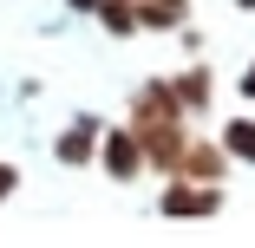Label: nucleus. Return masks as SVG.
I'll return each mask as SVG.
<instances>
[{
	"label": "nucleus",
	"mask_w": 255,
	"mask_h": 248,
	"mask_svg": "<svg viewBox=\"0 0 255 248\" xmlns=\"http://www.w3.org/2000/svg\"><path fill=\"white\" fill-rule=\"evenodd\" d=\"M170 85H177V98H183L190 118H210V111H216V72H210V66H183Z\"/></svg>",
	"instance_id": "nucleus-6"
},
{
	"label": "nucleus",
	"mask_w": 255,
	"mask_h": 248,
	"mask_svg": "<svg viewBox=\"0 0 255 248\" xmlns=\"http://www.w3.org/2000/svg\"><path fill=\"white\" fill-rule=\"evenodd\" d=\"M98 26H105V33H118V39H131L137 33V7H131V0H98Z\"/></svg>",
	"instance_id": "nucleus-9"
},
{
	"label": "nucleus",
	"mask_w": 255,
	"mask_h": 248,
	"mask_svg": "<svg viewBox=\"0 0 255 248\" xmlns=\"http://www.w3.org/2000/svg\"><path fill=\"white\" fill-rule=\"evenodd\" d=\"M125 124H131L137 144H144V170L170 176V170H177V151L190 144V111H183L177 85H170V79H144V85L131 91V118H125Z\"/></svg>",
	"instance_id": "nucleus-1"
},
{
	"label": "nucleus",
	"mask_w": 255,
	"mask_h": 248,
	"mask_svg": "<svg viewBox=\"0 0 255 248\" xmlns=\"http://www.w3.org/2000/svg\"><path fill=\"white\" fill-rule=\"evenodd\" d=\"M131 7H137V0H131Z\"/></svg>",
	"instance_id": "nucleus-14"
},
{
	"label": "nucleus",
	"mask_w": 255,
	"mask_h": 248,
	"mask_svg": "<svg viewBox=\"0 0 255 248\" xmlns=\"http://www.w3.org/2000/svg\"><path fill=\"white\" fill-rule=\"evenodd\" d=\"M236 7H242V13H255V0H236Z\"/></svg>",
	"instance_id": "nucleus-13"
},
{
	"label": "nucleus",
	"mask_w": 255,
	"mask_h": 248,
	"mask_svg": "<svg viewBox=\"0 0 255 248\" xmlns=\"http://www.w3.org/2000/svg\"><path fill=\"white\" fill-rule=\"evenodd\" d=\"M223 151L236 157V164H255V118H223Z\"/></svg>",
	"instance_id": "nucleus-8"
},
{
	"label": "nucleus",
	"mask_w": 255,
	"mask_h": 248,
	"mask_svg": "<svg viewBox=\"0 0 255 248\" xmlns=\"http://www.w3.org/2000/svg\"><path fill=\"white\" fill-rule=\"evenodd\" d=\"M229 170H236V157L223 151V137H196V131H190V144L177 151V170H170V176H196V183H229Z\"/></svg>",
	"instance_id": "nucleus-3"
},
{
	"label": "nucleus",
	"mask_w": 255,
	"mask_h": 248,
	"mask_svg": "<svg viewBox=\"0 0 255 248\" xmlns=\"http://www.w3.org/2000/svg\"><path fill=\"white\" fill-rule=\"evenodd\" d=\"M98 137H105V124H98L92 111H79V118L53 137V157H59L66 170H85V164H98Z\"/></svg>",
	"instance_id": "nucleus-5"
},
{
	"label": "nucleus",
	"mask_w": 255,
	"mask_h": 248,
	"mask_svg": "<svg viewBox=\"0 0 255 248\" xmlns=\"http://www.w3.org/2000/svg\"><path fill=\"white\" fill-rule=\"evenodd\" d=\"M66 7H72V13H92V7H98V0H66Z\"/></svg>",
	"instance_id": "nucleus-12"
},
{
	"label": "nucleus",
	"mask_w": 255,
	"mask_h": 248,
	"mask_svg": "<svg viewBox=\"0 0 255 248\" xmlns=\"http://www.w3.org/2000/svg\"><path fill=\"white\" fill-rule=\"evenodd\" d=\"M190 20V0H137V33H177Z\"/></svg>",
	"instance_id": "nucleus-7"
},
{
	"label": "nucleus",
	"mask_w": 255,
	"mask_h": 248,
	"mask_svg": "<svg viewBox=\"0 0 255 248\" xmlns=\"http://www.w3.org/2000/svg\"><path fill=\"white\" fill-rule=\"evenodd\" d=\"M13 189H20V170H13V164H0V203H7Z\"/></svg>",
	"instance_id": "nucleus-11"
},
{
	"label": "nucleus",
	"mask_w": 255,
	"mask_h": 248,
	"mask_svg": "<svg viewBox=\"0 0 255 248\" xmlns=\"http://www.w3.org/2000/svg\"><path fill=\"white\" fill-rule=\"evenodd\" d=\"M98 170H105L112 183H137L144 176V144H137L131 124H118V131L98 137Z\"/></svg>",
	"instance_id": "nucleus-4"
},
{
	"label": "nucleus",
	"mask_w": 255,
	"mask_h": 248,
	"mask_svg": "<svg viewBox=\"0 0 255 248\" xmlns=\"http://www.w3.org/2000/svg\"><path fill=\"white\" fill-rule=\"evenodd\" d=\"M223 203H229V189L196 183V176H164V189H157V209L170 222H210V216H223Z\"/></svg>",
	"instance_id": "nucleus-2"
},
{
	"label": "nucleus",
	"mask_w": 255,
	"mask_h": 248,
	"mask_svg": "<svg viewBox=\"0 0 255 248\" xmlns=\"http://www.w3.org/2000/svg\"><path fill=\"white\" fill-rule=\"evenodd\" d=\"M236 98H242V105H255V59L236 72Z\"/></svg>",
	"instance_id": "nucleus-10"
}]
</instances>
